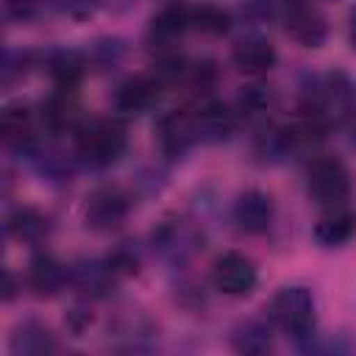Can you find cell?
<instances>
[{"instance_id":"1","label":"cell","mask_w":356,"mask_h":356,"mask_svg":"<svg viewBox=\"0 0 356 356\" xmlns=\"http://www.w3.org/2000/svg\"><path fill=\"white\" fill-rule=\"evenodd\" d=\"M128 145L125 128L117 120H92L78 131V153L92 167L114 164Z\"/></svg>"},{"instance_id":"2","label":"cell","mask_w":356,"mask_h":356,"mask_svg":"<svg viewBox=\"0 0 356 356\" xmlns=\"http://www.w3.org/2000/svg\"><path fill=\"white\" fill-rule=\"evenodd\" d=\"M270 320L289 334L292 339H303L314 328V298L306 286H284L270 300Z\"/></svg>"},{"instance_id":"3","label":"cell","mask_w":356,"mask_h":356,"mask_svg":"<svg viewBox=\"0 0 356 356\" xmlns=\"http://www.w3.org/2000/svg\"><path fill=\"white\" fill-rule=\"evenodd\" d=\"M306 189H309L312 200L325 209L345 206L348 192H350V175L339 159H317L309 167Z\"/></svg>"},{"instance_id":"4","label":"cell","mask_w":356,"mask_h":356,"mask_svg":"<svg viewBox=\"0 0 356 356\" xmlns=\"http://www.w3.org/2000/svg\"><path fill=\"white\" fill-rule=\"evenodd\" d=\"M128 206H131L128 195L120 186H97L86 197V209H83L86 225L95 231H111L125 220Z\"/></svg>"},{"instance_id":"5","label":"cell","mask_w":356,"mask_h":356,"mask_svg":"<svg viewBox=\"0 0 356 356\" xmlns=\"http://www.w3.org/2000/svg\"><path fill=\"white\" fill-rule=\"evenodd\" d=\"M211 281L225 295H248L256 286V267L242 253H222L211 267Z\"/></svg>"},{"instance_id":"6","label":"cell","mask_w":356,"mask_h":356,"mask_svg":"<svg viewBox=\"0 0 356 356\" xmlns=\"http://www.w3.org/2000/svg\"><path fill=\"white\" fill-rule=\"evenodd\" d=\"M120 278V273L114 270V264L106 259H83V261H75L70 267V281L78 292L89 295V298H106L111 289H114V281Z\"/></svg>"},{"instance_id":"7","label":"cell","mask_w":356,"mask_h":356,"mask_svg":"<svg viewBox=\"0 0 356 356\" xmlns=\"http://www.w3.org/2000/svg\"><path fill=\"white\" fill-rule=\"evenodd\" d=\"M231 217H234L239 231L264 234L270 228V222H273V200L259 189H248L234 200Z\"/></svg>"},{"instance_id":"8","label":"cell","mask_w":356,"mask_h":356,"mask_svg":"<svg viewBox=\"0 0 356 356\" xmlns=\"http://www.w3.org/2000/svg\"><path fill=\"white\" fill-rule=\"evenodd\" d=\"M234 125H236V117L222 103H206V106H200L192 114L195 139H203V142H222V139H228Z\"/></svg>"},{"instance_id":"9","label":"cell","mask_w":356,"mask_h":356,"mask_svg":"<svg viewBox=\"0 0 356 356\" xmlns=\"http://www.w3.org/2000/svg\"><path fill=\"white\" fill-rule=\"evenodd\" d=\"M286 33L303 47H320L325 42V19L312 6H292L286 14Z\"/></svg>"},{"instance_id":"10","label":"cell","mask_w":356,"mask_h":356,"mask_svg":"<svg viewBox=\"0 0 356 356\" xmlns=\"http://www.w3.org/2000/svg\"><path fill=\"white\" fill-rule=\"evenodd\" d=\"M159 92H161V81L153 75H136V78H128L120 89H117V108L125 111V114H142L147 111L156 100H159Z\"/></svg>"},{"instance_id":"11","label":"cell","mask_w":356,"mask_h":356,"mask_svg":"<svg viewBox=\"0 0 356 356\" xmlns=\"http://www.w3.org/2000/svg\"><path fill=\"white\" fill-rule=\"evenodd\" d=\"M11 353L17 356H44V353H53L58 348L53 331L39 323V320H25L14 328L11 334V342H8Z\"/></svg>"},{"instance_id":"12","label":"cell","mask_w":356,"mask_h":356,"mask_svg":"<svg viewBox=\"0 0 356 356\" xmlns=\"http://www.w3.org/2000/svg\"><path fill=\"white\" fill-rule=\"evenodd\" d=\"M70 281V270L53 259L50 253H42L31 261V270H28V284L31 289L39 295V298H53L64 289V284Z\"/></svg>"},{"instance_id":"13","label":"cell","mask_w":356,"mask_h":356,"mask_svg":"<svg viewBox=\"0 0 356 356\" xmlns=\"http://www.w3.org/2000/svg\"><path fill=\"white\" fill-rule=\"evenodd\" d=\"M234 64L248 75H261L275 64V47L261 36H245L231 50Z\"/></svg>"},{"instance_id":"14","label":"cell","mask_w":356,"mask_h":356,"mask_svg":"<svg viewBox=\"0 0 356 356\" xmlns=\"http://www.w3.org/2000/svg\"><path fill=\"white\" fill-rule=\"evenodd\" d=\"M153 245L170 259H184L197 248V234L184 220H164L153 231Z\"/></svg>"},{"instance_id":"15","label":"cell","mask_w":356,"mask_h":356,"mask_svg":"<svg viewBox=\"0 0 356 356\" xmlns=\"http://www.w3.org/2000/svg\"><path fill=\"white\" fill-rule=\"evenodd\" d=\"M356 234V211L345 209V206H334L328 214L320 217V222L314 225V239L325 248H339L345 245L350 236Z\"/></svg>"},{"instance_id":"16","label":"cell","mask_w":356,"mask_h":356,"mask_svg":"<svg viewBox=\"0 0 356 356\" xmlns=\"http://www.w3.org/2000/svg\"><path fill=\"white\" fill-rule=\"evenodd\" d=\"M192 25V14L186 6L172 3L164 11H159L150 22V42L159 47H170L172 42H178L184 36V31Z\"/></svg>"},{"instance_id":"17","label":"cell","mask_w":356,"mask_h":356,"mask_svg":"<svg viewBox=\"0 0 356 356\" xmlns=\"http://www.w3.org/2000/svg\"><path fill=\"white\" fill-rule=\"evenodd\" d=\"M195 139V128H192V114L184 111H170L159 120V142L167 153L178 156L186 150V145Z\"/></svg>"},{"instance_id":"18","label":"cell","mask_w":356,"mask_h":356,"mask_svg":"<svg viewBox=\"0 0 356 356\" xmlns=\"http://www.w3.org/2000/svg\"><path fill=\"white\" fill-rule=\"evenodd\" d=\"M83 67H86V61H83V56L78 50H56L47 58V70H50L56 86L64 89V92H70L81 81Z\"/></svg>"},{"instance_id":"19","label":"cell","mask_w":356,"mask_h":356,"mask_svg":"<svg viewBox=\"0 0 356 356\" xmlns=\"http://www.w3.org/2000/svg\"><path fill=\"white\" fill-rule=\"evenodd\" d=\"M3 136L8 145H19L28 147L33 139V114L28 106L17 103V106H6L3 111Z\"/></svg>"},{"instance_id":"20","label":"cell","mask_w":356,"mask_h":356,"mask_svg":"<svg viewBox=\"0 0 356 356\" xmlns=\"http://www.w3.org/2000/svg\"><path fill=\"white\" fill-rule=\"evenodd\" d=\"M6 225H8V234L17 236V239H22V242H39L47 234V228H50L47 225V217L42 211L31 209V206H22V209L11 211Z\"/></svg>"},{"instance_id":"21","label":"cell","mask_w":356,"mask_h":356,"mask_svg":"<svg viewBox=\"0 0 356 356\" xmlns=\"http://www.w3.org/2000/svg\"><path fill=\"white\" fill-rule=\"evenodd\" d=\"M234 348L239 353H250V356H259V353H267L273 348V337H270V328L259 320H245L234 328V337H231Z\"/></svg>"},{"instance_id":"22","label":"cell","mask_w":356,"mask_h":356,"mask_svg":"<svg viewBox=\"0 0 356 356\" xmlns=\"http://www.w3.org/2000/svg\"><path fill=\"white\" fill-rule=\"evenodd\" d=\"M270 106H273V92H270V86L250 83V86H245L242 95H239V108H242V114H245L248 120L267 117Z\"/></svg>"},{"instance_id":"23","label":"cell","mask_w":356,"mask_h":356,"mask_svg":"<svg viewBox=\"0 0 356 356\" xmlns=\"http://www.w3.org/2000/svg\"><path fill=\"white\" fill-rule=\"evenodd\" d=\"M189 14H192V25L206 31V33H225L228 31V14L220 6L203 3L197 8H189Z\"/></svg>"},{"instance_id":"24","label":"cell","mask_w":356,"mask_h":356,"mask_svg":"<svg viewBox=\"0 0 356 356\" xmlns=\"http://www.w3.org/2000/svg\"><path fill=\"white\" fill-rule=\"evenodd\" d=\"M214 81H217V67H214V61H197V64L189 67V83H192V89L206 92V89L214 86Z\"/></svg>"},{"instance_id":"25","label":"cell","mask_w":356,"mask_h":356,"mask_svg":"<svg viewBox=\"0 0 356 356\" xmlns=\"http://www.w3.org/2000/svg\"><path fill=\"white\" fill-rule=\"evenodd\" d=\"M44 0H6V11L17 22H28L42 11Z\"/></svg>"},{"instance_id":"26","label":"cell","mask_w":356,"mask_h":356,"mask_svg":"<svg viewBox=\"0 0 356 356\" xmlns=\"http://www.w3.org/2000/svg\"><path fill=\"white\" fill-rule=\"evenodd\" d=\"M56 3H58V8H61L64 14H70V17H75V19L92 17V14L97 11V6H100V0H56Z\"/></svg>"},{"instance_id":"27","label":"cell","mask_w":356,"mask_h":356,"mask_svg":"<svg viewBox=\"0 0 356 356\" xmlns=\"http://www.w3.org/2000/svg\"><path fill=\"white\" fill-rule=\"evenodd\" d=\"M25 61H28V56H22V53H8V56H6V67H3V78H6V81H14L17 75H25Z\"/></svg>"},{"instance_id":"28","label":"cell","mask_w":356,"mask_h":356,"mask_svg":"<svg viewBox=\"0 0 356 356\" xmlns=\"http://www.w3.org/2000/svg\"><path fill=\"white\" fill-rule=\"evenodd\" d=\"M348 39H350V47L356 50V8L350 11V19H348Z\"/></svg>"},{"instance_id":"29","label":"cell","mask_w":356,"mask_h":356,"mask_svg":"<svg viewBox=\"0 0 356 356\" xmlns=\"http://www.w3.org/2000/svg\"><path fill=\"white\" fill-rule=\"evenodd\" d=\"M11 295H14V278L11 273H6V300H11Z\"/></svg>"},{"instance_id":"30","label":"cell","mask_w":356,"mask_h":356,"mask_svg":"<svg viewBox=\"0 0 356 356\" xmlns=\"http://www.w3.org/2000/svg\"><path fill=\"white\" fill-rule=\"evenodd\" d=\"M350 134H353V142H356V114H353V125H350Z\"/></svg>"}]
</instances>
